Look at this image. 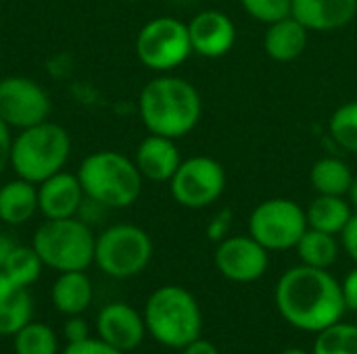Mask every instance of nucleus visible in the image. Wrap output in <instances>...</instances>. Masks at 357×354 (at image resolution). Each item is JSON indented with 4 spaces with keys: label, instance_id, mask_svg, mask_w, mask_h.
I'll return each mask as SVG.
<instances>
[{
    "label": "nucleus",
    "instance_id": "f257e3e1",
    "mask_svg": "<svg viewBox=\"0 0 357 354\" xmlns=\"http://www.w3.org/2000/svg\"><path fill=\"white\" fill-rule=\"evenodd\" d=\"M276 307L287 323L314 334L341 321L347 311L343 288L328 269L303 263L284 271L278 280Z\"/></svg>",
    "mask_w": 357,
    "mask_h": 354
},
{
    "label": "nucleus",
    "instance_id": "f03ea898",
    "mask_svg": "<svg viewBox=\"0 0 357 354\" xmlns=\"http://www.w3.org/2000/svg\"><path fill=\"white\" fill-rule=\"evenodd\" d=\"M138 113L149 134L180 140L197 127L203 102L190 81L176 75H159L142 88Z\"/></svg>",
    "mask_w": 357,
    "mask_h": 354
},
{
    "label": "nucleus",
    "instance_id": "7ed1b4c3",
    "mask_svg": "<svg viewBox=\"0 0 357 354\" xmlns=\"http://www.w3.org/2000/svg\"><path fill=\"white\" fill-rule=\"evenodd\" d=\"M77 179L88 200L107 209L132 207L142 192V175L132 159L115 150H98L88 154Z\"/></svg>",
    "mask_w": 357,
    "mask_h": 354
},
{
    "label": "nucleus",
    "instance_id": "20e7f679",
    "mask_svg": "<svg viewBox=\"0 0 357 354\" xmlns=\"http://www.w3.org/2000/svg\"><path fill=\"white\" fill-rule=\"evenodd\" d=\"M146 332L163 346L182 351L201 338L203 315L197 298L182 286L157 288L144 305Z\"/></svg>",
    "mask_w": 357,
    "mask_h": 354
},
{
    "label": "nucleus",
    "instance_id": "39448f33",
    "mask_svg": "<svg viewBox=\"0 0 357 354\" xmlns=\"http://www.w3.org/2000/svg\"><path fill=\"white\" fill-rule=\"evenodd\" d=\"M71 152V138L65 127L52 121H42L21 129L13 138L10 167L17 177L40 184L65 169Z\"/></svg>",
    "mask_w": 357,
    "mask_h": 354
},
{
    "label": "nucleus",
    "instance_id": "423d86ee",
    "mask_svg": "<svg viewBox=\"0 0 357 354\" xmlns=\"http://www.w3.org/2000/svg\"><path fill=\"white\" fill-rule=\"evenodd\" d=\"M33 250L44 267L59 273L86 271L94 263L96 236L90 225L77 217L46 219L33 234Z\"/></svg>",
    "mask_w": 357,
    "mask_h": 354
},
{
    "label": "nucleus",
    "instance_id": "0eeeda50",
    "mask_svg": "<svg viewBox=\"0 0 357 354\" xmlns=\"http://www.w3.org/2000/svg\"><path fill=\"white\" fill-rule=\"evenodd\" d=\"M153 259L151 236L132 223H117L96 236L94 263L115 280H128L146 269Z\"/></svg>",
    "mask_w": 357,
    "mask_h": 354
},
{
    "label": "nucleus",
    "instance_id": "6e6552de",
    "mask_svg": "<svg viewBox=\"0 0 357 354\" xmlns=\"http://www.w3.org/2000/svg\"><path fill=\"white\" fill-rule=\"evenodd\" d=\"M136 54L144 67L157 73L180 67L192 54L188 23L174 17L151 19L136 35Z\"/></svg>",
    "mask_w": 357,
    "mask_h": 354
},
{
    "label": "nucleus",
    "instance_id": "1a4fd4ad",
    "mask_svg": "<svg viewBox=\"0 0 357 354\" xmlns=\"http://www.w3.org/2000/svg\"><path fill=\"white\" fill-rule=\"evenodd\" d=\"M307 230L305 211L291 198H270L259 202L249 217V236L266 250L295 248Z\"/></svg>",
    "mask_w": 357,
    "mask_h": 354
},
{
    "label": "nucleus",
    "instance_id": "9d476101",
    "mask_svg": "<svg viewBox=\"0 0 357 354\" xmlns=\"http://www.w3.org/2000/svg\"><path fill=\"white\" fill-rule=\"evenodd\" d=\"M226 190L224 165L211 156H192L182 161L169 179V192L180 207L205 209Z\"/></svg>",
    "mask_w": 357,
    "mask_h": 354
},
{
    "label": "nucleus",
    "instance_id": "9b49d317",
    "mask_svg": "<svg viewBox=\"0 0 357 354\" xmlns=\"http://www.w3.org/2000/svg\"><path fill=\"white\" fill-rule=\"evenodd\" d=\"M50 98L46 90L21 75L0 79V119L10 129H27L42 121H48Z\"/></svg>",
    "mask_w": 357,
    "mask_h": 354
},
{
    "label": "nucleus",
    "instance_id": "f8f14e48",
    "mask_svg": "<svg viewBox=\"0 0 357 354\" xmlns=\"http://www.w3.org/2000/svg\"><path fill=\"white\" fill-rule=\"evenodd\" d=\"M268 252L253 236H228L218 242L215 267L234 284H251L268 271Z\"/></svg>",
    "mask_w": 357,
    "mask_h": 354
},
{
    "label": "nucleus",
    "instance_id": "ddd939ff",
    "mask_svg": "<svg viewBox=\"0 0 357 354\" xmlns=\"http://www.w3.org/2000/svg\"><path fill=\"white\" fill-rule=\"evenodd\" d=\"M96 334L113 348L130 353L142 344L146 336V323L134 307L126 303H111L98 311Z\"/></svg>",
    "mask_w": 357,
    "mask_h": 354
},
{
    "label": "nucleus",
    "instance_id": "4468645a",
    "mask_svg": "<svg viewBox=\"0 0 357 354\" xmlns=\"http://www.w3.org/2000/svg\"><path fill=\"white\" fill-rule=\"evenodd\" d=\"M192 52L205 58H220L228 54L236 42V27L222 10H203L188 23Z\"/></svg>",
    "mask_w": 357,
    "mask_h": 354
},
{
    "label": "nucleus",
    "instance_id": "2eb2a0df",
    "mask_svg": "<svg viewBox=\"0 0 357 354\" xmlns=\"http://www.w3.org/2000/svg\"><path fill=\"white\" fill-rule=\"evenodd\" d=\"M84 198L86 194L77 173H67L65 169L38 184V211L46 219L75 217L84 204Z\"/></svg>",
    "mask_w": 357,
    "mask_h": 354
},
{
    "label": "nucleus",
    "instance_id": "dca6fc26",
    "mask_svg": "<svg viewBox=\"0 0 357 354\" xmlns=\"http://www.w3.org/2000/svg\"><path fill=\"white\" fill-rule=\"evenodd\" d=\"M291 15L310 31H335L357 15V0H293Z\"/></svg>",
    "mask_w": 357,
    "mask_h": 354
},
{
    "label": "nucleus",
    "instance_id": "f3484780",
    "mask_svg": "<svg viewBox=\"0 0 357 354\" xmlns=\"http://www.w3.org/2000/svg\"><path fill=\"white\" fill-rule=\"evenodd\" d=\"M134 163L144 179L151 182H169L178 171L182 159L176 146V140L151 134L146 136L134 154Z\"/></svg>",
    "mask_w": 357,
    "mask_h": 354
},
{
    "label": "nucleus",
    "instance_id": "a211bd4d",
    "mask_svg": "<svg viewBox=\"0 0 357 354\" xmlns=\"http://www.w3.org/2000/svg\"><path fill=\"white\" fill-rule=\"evenodd\" d=\"M307 42L310 29L293 15H289L268 25V31L264 35V50L272 61L291 63L305 52Z\"/></svg>",
    "mask_w": 357,
    "mask_h": 354
},
{
    "label": "nucleus",
    "instance_id": "6ab92c4d",
    "mask_svg": "<svg viewBox=\"0 0 357 354\" xmlns=\"http://www.w3.org/2000/svg\"><path fill=\"white\" fill-rule=\"evenodd\" d=\"M92 296H94V290L86 271L59 273L50 290L52 307L65 317H75L88 311V307L92 305Z\"/></svg>",
    "mask_w": 357,
    "mask_h": 354
},
{
    "label": "nucleus",
    "instance_id": "aec40b11",
    "mask_svg": "<svg viewBox=\"0 0 357 354\" xmlns=\"http://www.w3.org/2000/svg\"><path fill=\"white\" fill-rule=\"evenodd\" d=\"M33 300L25 286L15 284L0 271V336H15L31 321Z\"/></svg>",
    "mask_w": 357,
    "mask_h": 354
},
{
    "label": "nucleus",
    "instance_id": "412c9836",
    "mask_svg": "<svg viewBox=\"0 0 357 354\" xmlns=\"http://www.w3.org/2000/svg\"><path fill=\"white\" fill-rule=\"evenodd\" d=\"M38 213V186L17 177L0 186V221L23 225Z\"/></svg>",
    "mask_w": 357,
    "mask_h": 354
},
{
    "label": "nucleus",
    "instance_id": "4be33fe9",
    "mask_svg": "<svg viewBox=\"0 0 357 354\" xmlns=\"http://www.w3.org/2000/svg\"><path fill=\"white\" fill-rule=\"evenodd\" d=\"M305 215H307V227L339 236L349 223L354 211H351V202H347L343 196L318 194L310 202Z\"/></svg>",
    "mask_w": 357,
    "mask_h": 354
},
{
    "label": "nucleus",
    "instance_id": "5701e85b",
    "mask_svg": "<svg viewBox=\"0 0 357 354\" xmlns=\"http://www.w3.org/2000/svg\"><path fill=\"white\" fill-rule=\"evenodd\" d=\"M354 173L349 165L341 159L335 156H324L314 163L310 171V182L318 194L326 196H345L351 190L354 184Z\"/></svg>",
    "mask_w": 357,
    "mask_h": 354
},
{
    "label": "nucleus",
    "instance_id": "b1692460",
    "mask_svg": "<svg viewBox=\"0 0 357 354\" xmlns=\"http://www.w3.org/2000/svg\"><path fill=\"white\" fill-rule=\"evenodd\" d=\"M295 248H297V255L303 265L318 267V269L333 267L339 257L337 236L320 232V230H312V227L305 230V234L301 236V240L297 242Z\"/></svg>",
    "mask_w": 357,
    "mask_h": 354
},
{
    "label": "nucleus",
    "instance_id": "393cba45",
    "mask_svg": "<svg viewBox=\"0 0 357 354\" xmlns=\"http://www.w3.org/2000/svg\"><path fill=\"white\" fill-rule=\"evenodd\" d=\"M15 354H59V338L54 330L40 321H29L13 336Z\"/></svg>",
    "mask_w": 357,
    "mask_h": 354
},
{
    "label": "nucleus",
    "instance_id": "a878e982",
    "mask_svg": "<svg viewBox=\"0 0 357 354\" xmlns=\"http://www.w3.org/2000/svg\"><path fill=\"white\" fill-rule=\"evenodd\" d=\"M42 269H44V263L38 257V252L33 250V246H19L17 244L0 271L8 280H13L15 284L29 288L31 284H36L40 280Z\"/></svg>",
    "mask_w": 357,
    "mask_h": 354
},
{
    "label": "nucleus",
    "instance_id": "bb28decb",
    "mask_svg": "<svg viewBox=\"0 0 357 354\" xmlns=\"http://www.w3.org/2000/svg\"><path fill=\"white\" fill-rule=\"evenodd\" d=\"M312 354H357V325L337 321L318 332Z\"/></svg>",
    "mask_w": 357,
    "mask_h": 354
},
{
    "label": "nucleus",
    "instance_id": "cd10ccee",
    "mask_svg": "<svg viewBox=\"0 0 357 354\" xmlns=\"http://www.w3.org/2000/svg\"><path fill=\"white\" fill-rule=\"evenodd\" d=\"M333 140L349 152H357V100L341 104L328 123Z\"/></svg>",
    "mask_w": 357,
    "mask_h": 354
},
{
    "label": "nucleus",
    "instance_id": "c85d7f7f",
    "mask_svg": "<svg viewBox=\"0 0 357 354\" xmlns=\"http://www.w3.org/2000/svg\"><path fill=\"white\" fill-rule=\"evenodd\" d=\"M241 4L255 21L270 25L291 15L293 0H241Z\"/></svg>",
    "mask_w": 357,
    "mask_h": 354
},
{
    "label": "nucleus",
    "instance_id": "c756f323",
    "mask_svg": "<svg viewBox=\"0 0 357 354\" xmlns=\"http://www.w3.org/2000/svg\"><path fill=\"white\" fill-rule=\"evenodd\" d=\"M61 354H126L117 348H113L111 344H107L100 338H86L82 342H73L67 344L65 351Z\"/></svg>",
    "mask_w": 357,
    "mask_h": 354
},
{
    "label": "nucleus",
    "instance_id": "7c9ffc66",
    "mask_svg": "<svg viewBox=\"0 0 357 354\" xmlns=\"http://www.w3.org/2000/svg\"><path fill=\"white\" fill-rule=\"evenodd\" d=\"M232 227V211L224 209L218 215H213V219L207 225V236L213 242H222L224 238H228V232Z\"/></svg>",
    "mask_w": 357,
    "mask_h": 354
},
{
    "label": "nucleus",
    "instance_id": "2f4dec72",
    "mask_svg": "<svg viewBox=\"0 0 357 354\" xmlns=\"http://www.w3.org/2000/svg\"><path fill=\"white\" fill-rule=\"evenodd\" d=\"M63 334H65L67 344H73V342H82V340L90 338V328H88L86 319H82V315H75V317H67Z\"/></svg>",
    "mask_w": 357,
    "mask_h": 354
},
{
    "label": "nucleus",
    "instance_id": "473e14b6",
    "mask_svg": "<svg viewBox=\"0 0 357 354\" xmlns=\"http://www.w3.org/2000/svg\"><path fill=\"white\" fill-rule=\"evenodd\" d=\"M341 242L345 252L357 263V213L351 215L349 223L345 225V230L341 232Z\"/></svg>",
    "mask_w": 357,
    "mask_h": 354
},
{
    "label": "nucleus",
    "instance_id": "72a5a7b5",
    "mask_svg": "<svg viewBox=\"0 0 357 354\" xmlns=\"http://www.w3.org/2000/svg\"><path fill=\"white\" fill-rule=\"evenodd\" d=\"M10 148H13L10 127L0 119V173L10 165Z\"/></svg>",
    "mask_w": 357,
    "mask_h": 354
},
{
    "label": "nucleus",
    "instance_id": "f704fd0d",
    "mask_svg": "<svg viewBox=\"0 0 357 354\" xmlns=\"http://www.w3.org/2000/svg\"><path fill=\"white\" fill-rule=\"evenodd\" d=\"M341 288H343V298H345L347 311H356L357 313V267L347 273Z\"/></svg>",
    "mask_w": 357,
    "mask_h": 354
},
{
    "label": "nucleus",
    "instance_id": "c9c22d12",
    "mask_svg": "<svg viewBox=\"0 0 357 354\" xmlns=\"http://www.w3.org/2000/svg\"><path fill=\"white\" fill-rule=\"evenodd\" d=\"M182 354H220V351H218L215 344H211L209 340L197 338L195 342H190L188 346L182 348Z\"/></svg>",
    "mask_w": 357,
    "mask_h": 354
},
{
    "label": "nucleus",
    "instance_id": "e433bc0d",
    "mask_svg": "<svg viewBox=\"0 0 357 354\" xmlns=\"http://www.w3.org/2000/svg\"><path fill=\"white\" fill-rule=\"evenodd\" d=\"M15 246L17 244L13 242V238H8L6 234H0V269L4 267V263H6V259H8V255L13 252Z\"/></svg>",
    "mask_w": 357,
    "mask_h": 354
},
{
    "label": "nucleus",
    "instance_id": "4c0bfd02",
    "mask_svg": "<svg viewBox=\"0 0 357 354\" xmlns=\"http://www.w3.org/2000/svg\"><path fill=\"white\" fill-rule=\"evenodd\" d=\"M349 202H351V207L356 209V213H357V177L354 179L351 190H349Z\"/></svg>",
    "mask_w": 357,
    "mask_h": 354
},
{
    "label": "nucleus",
    "instance_id": "58836bf2",
    "mask_svg": "<svg viewBox=\"0 0 357 354\" xmlns=\"http://www.w3.org/2000/svg\"><path fill=\"white\" fill-rule=\"evenodd\" d=\"M282 354H312V353H307V351H301V348H289V351H284Z\"/></svg>",
    "mask_w": 357,
    "mask_h": 354
},
{
    "label": "nucleus",
    "instance_id": "ea45409f",
    "mask_svg": "<svg viewBox=\"0 0 357 354\" xmlns=\"http://www.w3.org/2000/svg\"><path fill=\"white\" fill-rule=\"evenodd\" d=\"M123 2H136V0H123Z\"/></svg>",
    "mask_w": 357,
    "mask_h": 354
}]
</instances>
